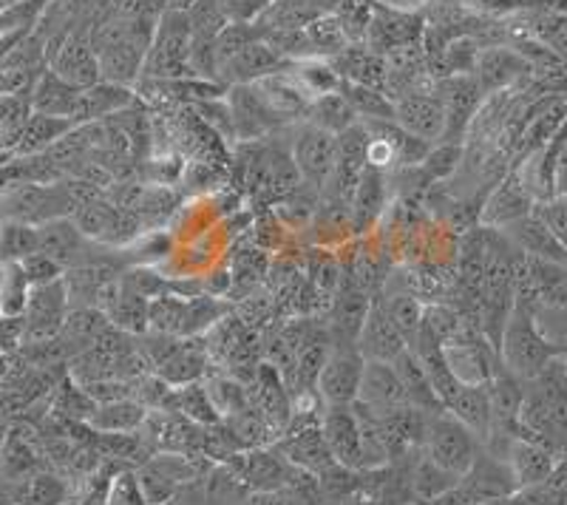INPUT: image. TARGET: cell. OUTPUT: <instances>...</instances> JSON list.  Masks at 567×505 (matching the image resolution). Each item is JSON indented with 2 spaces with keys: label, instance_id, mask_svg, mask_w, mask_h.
<instances>
[{
  "label": "cell",
  "instance_id": "6da1fadb",
  "mask_svg": "<svg viewBox=\"0 0 567 505\" xmlns=\"http://www.w3.org/2000/svg\"><path fill=\"white\" fill-rule=\"evenodd\" d=\"M74 214V202L65 190L63 179L43 185V182L12 179L0 188V225H32L60 219Z\"/></svg>",
  "mask_w": 567,
  "mask_h": 505
},
{
  "label": "cell",
  "instance_id": "7a4b0ae2",
  "mask_svg": "<svg viewBox=\"0 0 567 505\" xmlns=\"http://www.w3.org/2000/svg\"><path fill=\"white\" fill-rule=\"evenodd\" d=\"M190 49H194V27L187 12H168L156 20L154 40L145 54L140 80H182L194 78L190 69Z\"/></svg>",
  "mask_w": 567,
  "mask_h": 505
},
{
  "label": "cell",
  "instance_id": "3957f363",
  "mask_svg": "<svg viewBox=\"0 0 567 505\" xmlns=\"http://www.w3.org/2000/svg\"><path fill=\"white\" fill-rule=\"evenodd\" d=\"M480 449H483V443L477 441V434L471 432L468 426H463L449 409H440L434 415H425L420 452H423L434 466L443 468V472L463 480V474L468 472L471 463L477 461Z\"/></svg>",
  "mask_w": 567,
  "mask_h": 505
},
{
  "label": "cell",
  "instance_id": "277c9868",
  "mask_svg": "<svg viewBox=\"0 0 567 505\" xmlns=\"http://www.w3.org/2000/svg\"><path fill=\"white\" fill-rule=\"evenodd\" d=\"M496 355L503 370H508L511 375L519 378V381H534L550 361H556V352L550 350V343L542 338V332L536 330L534 316L525 310H511L508 321L503 327V336L496 343Z\"/></svg>",
  "mask_w": 567,
  "mask_h": 505
},
{
  "label": "cell",
  "instance_id": "5b68a950",
  "mask_svg": "<svg viewBox=\"0 0 567 505\" xmlns=\"http://www.w3.org/2000/svg\"><path fill=\"white\" fill-rule=\"evenodd\" d=\"M38 252L58 261L60 267L71 270V267L91 265V261H103L111 256H120L123 250H111V247L100 245V241L85 239L78 230V225L71 221V216H60V219L43 221L38 227Z\"/></svg>",
  "mask_w": 567,
  "mask_h": 505
},
{
  "label": "cell",
  "instance_id": "8992f818",
  "mask_svg": "<svg viewBox=\"0 0 567 505\" xmlns=\"http://www.w3.org/2000/svg\"><path fill=\"white\" fill-rule=\"evenodd\" d=\"M287 134H290L287 148H290L298 176L303 185H310L321 194L336 168V136L310 123H296Z\"/></svg>",
  "mask_w": 567,
  "mask_h": 505
},
{
  "label": "cell",
  "instance_id": "52a82bcc",
  "mask_svg": "<svg viewBox=\"0 0 567 505\" xmlns=\"http://www.w3.org/2000/svg\"><path fill=\"white\" fill-rule=\"evenodd\" d=\"M225 100L230 105L233 128H236V145L239 143H265L272 136L287 134V125L267 109L256 85H230L225 91Z\"/></svg>",
  "mask_w": 567,
  "mask_h": 505
},
{
  "label": "cell",
  "instance_id": "ba28073f",
  "mask_svg": "<svg viewBox=\"0 0 567 505\" xmlns=\"http://www.w3.org/2000/svg\"><path fill=\"white\" fill-rule=\"evenodd\" d=\"M45 69L74 89L100 83V60L91 49L89 29H71L58 40V49H45Z\"/></svg>",
  "mask_w": 567,
  "mask_h": 505
},
{
  "label": "cell",
  "instance_id": "9c48e42d",
  "mask_svg": "<svg viewBox=\"0 0 567 505\" xmlns=\"http://www.w3.org/2000/svg\"><path fill=\"white\" fill-rule=\"evenodd\" d=\"M443 358L452 375L465 387L488 383L494 372L499 370V355H496L494 343L480 330H468L465 336L443 343Z\"/></svg>",
  "mask_w": 567,
  "mask_h": 505
},
{
  "label": "cell",
  "instance_id": "30bf717a",
  "mask_svg": "<svg viewBox=\"0 0 567 505\" xmlns=\"http://www.w3.org/2000/svg\"><path fill=\"white\" fill-rule=\"evenodd\" d=\"M363 355L358 347H329V358L321 367L316 392L323 406H352L363 378Z\"/></svg>",
  "mask_w": 567,
  "mask_h": 505
},
{
  "label": "cell",
  "instance_id": "8fae6325",
  "mask_svg": "<svg viewBox=\"0 0 567 505\" xmlns=\"http://www.w3.org/2000/svg\"><path fill=\"white\" fill-rule=\"evenodd\" d=\"M354 406L363 409L372 418H392L412 406V403H409L403 383H400L392 363L367 361L363 363L361 389H358Z\"/></svg>",
  "mask_w": 567,
  "mask_h": 505
},
{
  "label": "cell",
  "instance_id": "7c38bea8",
  "mask_svg": "<svg viewBox=\"0 0 567 505\" xmlns=\"http://www.w3.org/2000/svg\"><path fill=\"white\" fill-rule=\"evenodd\" d=\"M425 34V18L423 12H403V9H389V7H374V18L369 23V32L363 38V45L372 49L374 54L398 52L406 45L423 43Z\"/></svg>",
  "mask_w": 567,
  "mask_h": 505
},
{
  "label": "cell",
  "instance_id": "4fadbf2b",
  "mask_svg": "<svg viewBox=\"0 0 567 505\" xmlns=\"http://www.w3.org/2000/svg\"><path fill=\"white\" fill-rule=\"evenodd\" d=\"M434 94L445 111L443 143H463L468 123L483 103V89L471 74H452V78L434 80Z\"/></svg>",
  "mask_w": 567,
  "mask_h": 505
},
{
  "label": "cell",
  "instance_id": "5bb4252c",
  "mask_svg": "<svg viewBox=\"0 0 567 505\" xmlns=\"http://www.w3.org/2000/svg\"><path fill=\"white\" fill-rule=\"evenodd\" d=\"M394 123L423 143L437 145L445 136V111L434 89L409 91L394 100Z\"/></svg>",
  "mask_w": 567,
  "mask_h": 505
},
{
  "label": "cell",
  "instance_id": "9a60e30c",
  "mask_svg": "<svg viewBox=\"0 0 567 505\" xmlns=\"http://www.w3.org/2000/svg\"><path fill=\"white\" fill-rule=\"evenodd\" d=\"M284 69H290V60H284L265 38H258L219 65L216 83H221L225 89H230V85H250L270 78V74L284 72Z\"/></svg>",
  "mask_w": 567,
  "mask_h": 505
},
{
  "label": "cell",
  "instance_id": "2e32d148",
  "mask_svg": "<svg viewBox=\"0 0 567 505\" xmlns=\"http://www.w3.org/2000/svg\"><path fill=\"white\" fill-rule=\"evenodd\" d=\"M321 434L338 466L361 472V421L354 406H323Z\"/></svg>",
  "mask_w": 567,
  "mask_h": 505
},
{
  "label": "cell",
  "instance_id": "e0dca14e",
  "mask_svg": "<svg viewBox=\"0 0 567 505\" xmlns=\"http://www.w3.org/2000/svg\"><path fill=\"white\" fill-rule=\"evenodd\" d=\"M460 488L480 505L496 503V499H508L519 492L508 463H505L503 457H496V454L485 452V449H480L477 461L471 463L468 472L463 474Z\"/></svg>",
  "mask_w": 567,
  "mask_h": 505
},
{
  "label": "cell",
  "instance_id": "ac0fdd59",
  "mask_svg": "<svg viewBox=\"0 0 567 505\" xmlns=\"http://www.w3.org/2000/svg\"><path fill=\"white\" fill-rule=\"evenodd\" d=\"M389 179L383 171L378 168H363L358 188H354L352 199H349V221H352V236H367L372 234L374 227L381 225L383 214L389 210Z\"/></svg>",
  "mask_w": 567,
  "mask_h": 505
},
{
  "label": "cell",
  "instance_id": "d6986e66",
  "mask_svg": "<svg viewBox=\"0 0 567 505\" xmlns=\"http://www.w3.org/2000/svg\"><path fill=\"white\" fill-rule=\"evenodd\" d=\"M369 307H372V296H367V292L352 285H343L338 290L336 301H332V310L323 318L329 347H354L358 332H361L363 321L369 316Z\"/></svg>",
  "mask_w": 567,
  "mask_h": 505
},
{
  "label": "cell",
  "instance_id": "ffe728a7",
  "mask_svg": "<svg viewBox=\"0 0 567 505\" xmlns=\"http://www.w3.org/2000/svg\"><path fill=\"white\" fill-rule=\"evenodd\" d=\"M499 234H503L516 250L523 252V256H528V259L559 261V265H567V250L556 241V236L550 234L548 225H545L534 210L519 216V219L508 221L505 227H499Z\"/></svg>",
  "mask_w": 567,
  "mask_h": 505
},
{
  "label": "cell",
  "instance_id": "44dd1931",
  "mask_svg": "<svg viewBox=\"0 0 567 505\" xmlns=\"http://www.w3.org/2000/svg\"><path fill=\"white\" fill-rule=\"evenodd\" d=\"M505 463H508L519 492H530V488L542 486L554 474V468L559 466V461H556V454L550 449L539 446V443L528 441V437H514L508 443V449H505Z\"/></svg>",
  "mask_w": 567,
  "mask_h": 505
},
{
  "label": "cell",
  "instance_id": "7402d4cb",
  "mask_svg": "<svg viewBox=\"0 0 567 505\" xmlns=\"http://www.w3.org/2000/svg\"><path fill=\"white\" fill-rule=\"evenodd\" d=\"M528 69L530 63L516 49H508V45H483L477 54V63L471 69V78L477 80L483 94H488V91L508 89Z\"/></svg>",
  "mask_w": 567,
  "mask_h": 505
},
{
  "label": "cell",
  "instance_id": "603a6c76",
  "mask_svg": "<svg viewBox=\"0 0 567 505\" xmlns=\"http://www.w3.org/2000/svg\"><path fill=\"white\" fill-rule=\"evenodd\" d=\"M358 352L363 355V361H383L392 363L400 352L406 350V341L394 330V324L389 321V316L383 312L381 301L372 298V307H369V316L363 321L361 332H358V341H354Z\"/></svg>",
  "mask_w": 567,
  "mask_h": 505
},
{
  "label": "cell",
  "instance_id": "cb8c5ba5",
  "mask_svg": "<svg viewBox=\"0 0 567 505\" xmlns=\"http://www.w3.org/2000/svg\"><path fill=\"white\" fill-rule=\"evenodd\" d=\"M136 91L128 89V85H116V83H100L89 85V89L80 91L78 109H74V117L71 123L74 125H89V123H103V120L114 117L120 111L131 109L136 103Z\"/></svg>",
  "mask_w": 567,
  "mask_h": 505
},
{
  "label": "cell",
  "instance_id": "d4e9b609",
  "mask_svg": "<svg viewBox=\"0 0 567 505\" xmlns=\"http://www.w3.org/2000/svg\"><path fill=\"white\" fill-rule=\"evenodd\" d=\"M534 205L536 199L530 196L528 185L514 174L491 190L488 202H485L483 210H480V221H483V227H494V230H499V227H505L508 221L530 214Z\"/></svg>",
  "mask_w": 567,
  "mask_h": 505
},
{
  "label": "cell",
  "instance_id": "484cf974",
  "mask_svg": "<svg viewBox=\"0 0 567 505\" xmlns=\"http://www.w3.org/2000/svg\"><path fill=\"white\" fill-rule=\"evenodd\" d=\"M252 85H256V91L267 103V109H270L287 128L301 123L303 114H307V105H310V97L303 94L301 85L292 80V74L287 72V69L270 74V78L265 80H258V83Z\"/></svg>",
  "mask_w": 567,
  "mask_h": 505
},
{
  "label": "cell",
  "instance_id": "4316f807",
  "mask_svg": "<svg viewBox=\"0 0 567 505\" xmlns=\"http://www.w3.org/2000/svg\"><path fill=\"white\" fill-rule=\"evenodd\" d=\"M338 0H270L267 9L258 14L256 27L261 32H284V29H303L312 20L332 14Z\"/></svg>",
  "mask_w": 567,
  "mask_h": 505
},
{
  "label": "cell",
  "instance_id": "83f0119b",
  "mask_svg": "<svg viewBox=\"0 0 567 505\" xmlns=\"http://www.w3.org/2000/svg\"><path fill=\"white\" fill-rule=\"evenodd\" d=\"M80 91L69 85L65 80H60L58 74L43 69V72L34 78L32 91H29V105H32L34 114H45V117H74V109H78Z\"/></svg>",
  "mask_w": 567,
  "mask_h": 505
},
{
  "label": "cell",
  "instance_id": "f1b7e54d",
  "mask_svg": "<svg viewBox=\"0 0 567 505\" xmlns=\"http://www.w3.org/2000/svg\"><path fill=\"white\" fill-rule=\"evenodd\" d=\"M332 69L341 74L343 83H361L374 85V89L386 91V60L374 54L363 43H349L341 54L329 60Z\"/></svg>",
  "mask_w": 567,
  "mask_h": 505
},
{
  "label": "cell",
  "instance_id": "f546056e",
  "mask_svg": "<svg viewBox=\"0 0 567 505\" xmlns=\"http://www.w3.org/2000/svg\"><path fill=\"white\" fill-rule=\"evenodd\" d=\"M71 486L52 472H32L9 480V505H69Z\"/></svg>",
  "mask_w": 567,
  "mask_h": 505
},
{
  "label": "cell",
  "instance_id": "4dcf8cb0",
  "mask_svg": "<svg viewBox=\"0 0 567 505\" xmlns=\"http://www.w3.org/2000/svg\"><path fill=\"white\" fill-rule=\"evenodd\" d=\"M145 418H148V409L136 403L134 398H123V401L97 403L94 415L85 426L94 434H128L140 432Z\"/></svg>",
  "mask_w": 567,
  "mask_h": 505
},
{
  "label": "cell",
  "instance_id": "1f68e13d",
  "mask_svg": "<svg viewBox=\"0 0 567 505\" xmlns=\"http://www.w3.org/2000/svg\"><path fill=\"white\" fill-rule=\"evenodd\" d=\"M449 412L457 418L463 426H468L471 432L477 434V441L485 443L491 434V401H488V383H480V387H460V392L454 395V401L449 403Z\"/></svg>",
  "mask_w": 567,
  "mask_h": 505
},
{
  "label": "cell",
  "instance_id": "d6a6232c",
  "mask_svg": "<svg viewBox=\"0 0 567 505\" xmlns=\"http://www.w3.org/2000/svg\"><path fill=\"white\" fill-rule=\"evenodd\" d=\"M392 367L394 372H398L400 383H403V392H406L412 409H420V412H425V415H434V412L445 409L443 403H440V398L434 395L432 383H429V378H425L420 361L409 352V347L394 358Z\"/></svg>",
  "mask_w": 567,
  "mask_h": 505
},
{
  "label": "cell",
  "instance_id": "836d02e7",
  "mask_svg": "<svg viewBox=\"0 0 567 505\" xmlns=\"http://www.w3.org/2000/svg\"><path fill=\"white\" fill-rule=\"evenodd\" d=\"M301 123H310L316 125V128L327 131V134L338 136L347 128H352V125L358 123V117H354L352 105L347 103V97H343L341 91H332V94H323V97L310 100Z\"/></svg>",
  "mask_w": 567,
  "mask_h": 505
},
{
  "label": "cell",
  "instance_id": "e575fe53",
  "mask_svg": "<svg viewBox=\"0 0 567 505\" xmlns=\"http://www.w3.org/2000/svg\"><path fill=\"white\" fill-rule=\"evenodd\" d=\"M74 128L71 120L63 117H45V114H29L27 125H23V134H20V143L14 148V156H38L45 154L58 143L60 136H65Z\"/></svg>",
  "mask_w": 567,
  "mask_h": 505
},
{
  "label": "cell",
  "instance_id": "d590c367",
  "mask_svg": "<svg viewBox=\"0 0 567 505\" xmlns=\"http://www.w3.org/2000/svg\"><path fill=\"white\" fill-rule=\"evenodd\" d=\"M252 505H327L323 494L318 488V477L310 472L296 468L292 477L284 486L272 488V492L252 494Z\"/></svg>",
  "mask_w": 567,
  "mask_h": 505
},
{
  "label": "cell",
  "instance_id": "8d00e7d4",
  "mask_svg": "<svg viewBox=\"0 0 567 505\" xmlns=\"http://www.w3.org/2000/svg\"><path fill=\"white\" fill-rule=\"evenodd\" d=\"M287 72L292 74V80L301 85V91L310 100L323 97V94H332V91L341 89V83H343L341 74L332 69V63H329V60H321V58L298 60V63H290V69H287Z\"/></svg>",
  "mask_w": 567,
  "mask_h": 505
},
{
  "label": "cell",
  "instance_id": "74e56055",
  "mask_svg": "<svg viewBox=\"0 0 567 505\" xmlns=\"http://www.w3.org/2000/svg\"><path fill=\"white\" fill-rule=\"evenodd\" d=\"M378 301H381L383 312H386L389 321L394 324V330L403 336V341H406L409 347V341H412V338L417 336L420 327H423V301H420L417 296H412V292H381Z\"/></svg>",
  "mask_w": 567,
  "mask_h": 505
},
{
  "label": "cell",
  "instance_id": "f35d334b",
  "mask_svg": "<svg viewBox=\"0 0 567 505\" xmlns=\"http://www.w3.org/2000/svg\"><path fill=\"white\" fill-rule=\"evenodd\" d=\"M179 199L182 196L174 188H168V185H145L140 205L134 210L142 230H159L162 225H168L174 219Z\"/></svg>",
  "mask_w": 567,
  "mask_h": 505
},
{
  "label": "cell",
  "instance_id": "ab89813d",
  "mask_svg": "<svg viewBox=\"0 0 567 505\" xmlns=\"http://www.w3.org/2000/svg\"><path fill=\"white\" fill-rule=\"evenodd\" d=\"M338 91L347 97L354 117L361 120V123H369V120H394V100L383 89L361 83H341Z\"/></svg>",
  "mask_w": 567,
  "mask_h": 505
},
{
  "label": "cell",
  "instance_id": "60d3db41",
  "mask_svg": "<svg viewBox=\"0 0 567 505\" xmlns=\"http://www.w3.org/2000/svg\"><path fill=\"white\" fill-rule=\"evenodd\" d=\"M174 412L187 418L196 426H216L221 421L216 406H213L210 395H207L205 381L185 383V387H174Z\"/></svg>",
  "mask_w": 567,
  "mask_h": 505
},
{
  "label": "cell",
  "instance_id": "b9f144b4",
  "mask_svg": "<svg viewBox=\"0 0 567 505\" xmlns=\"http://www.w3.org/2000/svg\"><path fill=\"white\" fill-rule=\"evenodd\" d=\"M205 389H207V395H210L213 406H216V412H219L221 421L241 415V412H247V409H250L247 383H241L239 378H233V375L207 378Z\"/></svg>",
  "mask_w": 567,
  "mask_h": 505
},
{
  "label": "cell",
  "instance_id": "7bdbcfd3",
  "mask_svg": "<svg viewBox=\"0 0 567 505\" xmlns=\"http://www.w3.org/2000/svg\"><path fill=\"white\" fill-rule=\"evenodd\" d=\"M29 279L23 267L18 261H3L0 267V307H3V316L20 318L27 312L29 301Z\"/></svg>",
  "mask_w": 567,
  "mask_h": 505
},
{
  "label": "cell",
  "instance_id": "ee69618b",
  "mask_svg": "<svg viewBox=\"0 0 567 505\" xmlns=\"http://www.w3.org/2000/svg\"><path fill=\"white\" fill-rule=\"evenodd\" d=\"M303 32H307V40H310L312 58L332 60L349 45L347 34H343V29L338 27V20L332 14H323V18L312 20L310 27H303Z\"/></svg>",
  "mask_w": 567,
  "mask_h": 505
},
{
  "label": "cell",
  "instance_id": "f6af8a7d",
  "mask_svg": "<svg viewBox=\"0 0 567 505\" xmlns=\"http://www.w3.org/2000/svg\"><path fill=\"white\" fill-rule=\"evenodd\" d=\"M374 0H338L332 18L338 20V27L343 29L349 43H363L369 32V23L374 18Z\"/></svg>",
  "mask_w": 567,
  "mask_h": 505
},
{
  "label": "cell",
  "instance_id": "bcb514c9",
  "mask_svg": "<svg viewBox=\"0 0 567 505\" xmlns=\"http://www.w3.org/2000/svg\"><path fill=\"white\" fill-rule=\"evenodd\" d=\"M460 480L454 477V474L443 472L440 466H434L429 457L423 454V461L414 466L412 472V492L417 494L420 499H425V503H432V499L443 497L445 492H452L454 486H457Z\"/></svg>",
  "mask_w": 567,
  "mask_h": 505
},
{
  "label": "cell",
  "instance_id": "7dc6e473",
  "mask_svg": "<svg viewBox=\"0 0 567 505\" xmlns=\"http://www.w3.org/2000/svg\"><path fill=\"white\" fill-rule=\"evenodd\" d=\"M32 252H38V227L0 225V261H23Z\"/></svg>",
  "mask_w": 567,
  "mask_h": 505
},
{
  "label": "cell",
  "instance_id": "c3c4849f",
  "mask_svg": "<svg viewBox=\"0 0 567 505\" xmlns=\"http://www.w3.org/2000/svg\"><path fill=\"white\" fill-rule=\"evenodd\" d=\"M460 159H463V143H437L429 148L425 159L420 163V171L429 179V185H437L460 168Z\"/></svg>",
  "mask_w": 567,
  "mask_h": 505
},
{
  "label": "cell",
  "instance_id": "681fc988",
  "mask_svg": "<svg viewBox=\"0 0 567 505\" xmlns=\"http://www.w3.org/2000/svg\"><path fill=\"white\" fill-rule=\"evenodd\" d=\"M120 279H123V285L128 287L131 292L148 298V301H154V298L159 296H168V292L174 290V281L159 276V270L151 265H128Z\"/></svg>",
  "mask_w": 567,
  "mask_h": 505
},
{
  "label": "cell",
  "instance_id": "f907efd6",
  "mask_svg": "<svg viewBox=\"0 0 567 505\" xmlns=\"http://www.w3.org/2000/svg\"><path fill=\"white\" fill-rule=\"evenodd\" d=\"M534 324L542 338L550 343V350L559 358L567 355V305L565 307H536Z\"/></svg>",
  "mask_w": 567,
  "mask_h": 505
},
{
  "label": "cell",
  "instance_id": "816d5d0a",
  "mask_svg": "<svg viewBox=\"0 0 567 505\" xmlns=\"http://www.w3.org/2000/svg\"><path fill=\"white\" fill-rule=\"evenodd\" d=\"M103 505H148L145 492L140 486V477H136V468L114 472V477L109 480V488H105Z\"/></svg>",
  "mask_w": 567,
  "mask_h": 505
},
{
  "label": "cell",
  "instance_id": "f5cc1de1",
  "mask_svg": "<svg viewBox=\"0 0 567 505\" xmlns=\"http://www.w3.org/2000/svg\"><path fill=\"white\" fill-rule=\"evenodd\" d=\"M261 38V29L256 23H225V29L216 38V63H225L233 54L241 52L245 45H250L252 40ZM219 72V69H216Z\"/></svg>",
  "mask_w": 567,
  "mask_h": 505
},
{
  "label": "cell",
  "instance_id": "db71d44e",
  "mask_svg": "<svg viewBox=\"0 0 567 505\" xmlns=\"http://www.w3.org/2000/svg\"><path fill=\"white\" fill-rule=\"evenodd\" d=\"M534 214L548 225L556 241L567 250V196H550V199L536 202Z\"/></svg>",
  "mask_w": 567,
  "mask_h": 505
},
{
  "label": "cell",
  "instance_id": "11a10c76",
  "mask_svg": "<svg viewBox=\"0 0 567 505\" xmlns=\"http://www.w3.org/2000/svg\"><path fill=\"white\" fill-rule=\"evenodd\" d=\"M18 265L23 267V272H27V279L32 287L63 279V267H60L58 261L49 259V256H43V252H32L29 259L18 261Z\"/></svg>",
  "mask_w": 567,
  "mask_h": 505
},
{
  "label": "cell",
  "instance_id": "9f6ffc18",
  "mask_svg": "<svg viewBox=\"0 0 567 505\" xmlns=\"http://www.w3.org/2000/svg\"><path fill=\"white\" fill-rule=\"evenodd\" d=\"M7 375H9V358H7V352L0 350V381H3Z\"/></svg>",
  "mask_w": 567,
  "mask_h": 505
},
{
  "label": "cell",
  "instance_id": "6f0895ef",
  "mask_svg": "<svg viewBox=\"0 0 567 505\" xmlns=\"http://www.w3.org/2000/svg\"><path fill=\"white\" fill-rule=\"evenodd\" d=\"M7 159H12V156H3V154H0V165L7 163Z\"/></svg>",
  "mask_w": 567,
  "mask_h": 505
},
{
  "label": "cell",
  "instance_id": "680465c9",
  "mask_svg": "<svg viewBox=\"0 0 567 505\" xmlns=\"http://www.w3.org/2000/svg\"><path fill=\"white\" fill-rule=\"evenodd\" d=\"M162 505H179V503H176V499H171V503H162Z\"/></svg>",
  "mask_w": 567,
  "mask_h": 505
},
{
  "label": "cell",
  "instance_id": "91938a15",
  "mask_svg": "<svg viewBox=\"0 0 567 505\" xmlns=\"http://www.w3.org/2000/svg\"><path fill=\"white\" fill-rule=\"evenodd\" d=\"M0 318H3V307H0Z\"/></svg>",
  "mask_w": 567,
  "mask_h": 505
},
{
  "label": "cell",
  "instance_id": "94428289",
  "mask_svg": "<svg viewBox=\"0 0 567 505\" xmlns=\"http://www.w3.org/2000/svg\"><path fill=\"white\" fill-rule=\"evenodd\" d=\"M561 361H565V367H567V355H565V358H561Z\"/></svg>",
  "mask_w": 567,
  "mask_h": 505
}]
</instances>
